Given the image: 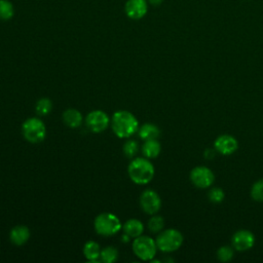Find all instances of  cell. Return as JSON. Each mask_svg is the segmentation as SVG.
<instances>
[{"instance_id": "6da1fadb", "label": "cell", "mask_w": 263, "mask_h": 263, "mask_svg": "<svg viewBox=\"0 0 263 263\" xmlns=\"http://www.w3.org/2000/svg\"><path fill=\"white\" fill-rule=\"evenodd\" d=\"M112 129L118 138H129L139 129V122L128 111H116L112 117Z\"/></svg>"}, {"instance_id": "7a4b0ae2", "label": "cell", "mask_w": 263, "mask_h": 263, "mask_svg": "<svg viewBox=\"0 0 263 263\" xmlns=\"http://www.w3.org/2000/svg\"><path fill=\"white\" fill-rule=\"evenodd\" d=\"M127 173L134 183L145 185L153 179L154 166L147 158L137 157L129 163Z\"/></svg>"}, {"instance_id": "3957f363", "label": "cell", "mask_w": 263, "mask_h": 263, "mask_svg": "<svg viewBox=\"0 0 263 263\" xmlns=\"http://www.w3.org/2000/svg\"><path fill=\"white\" fill-rule=\"evenodd\" d=\"M93 225L97 233L103 236L114 235L121 228L119 218L111 213H102L98 215L95 219Z\"/></svg>"}, {"instance_id": "277c9868", "label": "cell", "mask_w": 263, "mask_h": 263, "mask_svg": "<svg viewBox=\"0 0 263 263\" xmlns=\"http://www.w3.org/2000/svg\"><path fill=\"white\" fill-rule=\"evenodd\" d=\"M157 249L164 253L177 251L183 243V235L177 229H166L160 231L156 238Z\"/></svg>"}, {"instance_id": "5b68a950", "label": "cell", "mask_w": 263, "mask_h": 263, "mask_svg": "<svg viewBox=\"0 0 263 263\" xmlns=\"http://www.w3.org/2000/svg\"><path fill=\"white\" fill-rule=\"evenodd\" d=\"M25 139L30 143H40L46 136V128L43 121L37 117H31L25 120L22 125Z\"/></svg>"}, {"instance_id": "8992f818", "label": "cell", "mask_w": 263, "mask_h": 263, "mask_svg": "<svg viewBox=\"0 0 263 263\" xmlns=\"http://www.w3.org/2000/svg\"><path fill=\"white\" fill-rule=\"evenodd\" d=\"M156 241L149 236L140 235L133 242V251L135 255L144 261L152 260L156 254Z\"/></svg>"}, {"instance_id": "52a82bcc", "label": "cell", "mask_w": 263, "mask_h": 263, "mask_svg": "<svg viewBox=\"0 0 263 263\" xmlns=\"http://www.w3.org/2000/svg\"><path fill=\"white\" fill-rule=\"evenodd\" d=\"M190 180L197 188H209L215 180L214 173L206 166H196L190 173Z\"/></svg>"}, {"instance_id": "ba28073f", "label": "cell", "mask_w": 263, "mask_h": 263, "mask_svg": "<svg viewBox=\"0 0 263 263\" xmlns=\"http://www.w3.org/2000/svg\"><path fill=\"white\" fill-rule=\"evenodd\" d=\"M110 119L107 113L102 110H95L87 114L85 123L88 129L92 133H102L109 125Z\"/></svg>"}, {"instance_id": "9c48e42d", "label": "cell", "mask_w": 263, "mask_h": 263, "mask_svg": "<svg viewBox=\"0 0 263 263\" xmlns=\"http://www.w3.org/2000/svg\"><path fill=\"white\" fill-rule=\"evenodd\" d=\"M140 204L145 213L148 215H154L161 208V199L155 191L147 189L140 196Z\"/></svg>"}, {"instance_id": "30bf717a", "label": "cell", "mask_w": 263, "mask_h": 263, "mask_svg": "<svg viewBox=\"0 0 263 263\" xmlns=\"http://www.w3.org/2000/svg\"><path fill=\"white\" fill-rule=\"evenodd\" d=\"M255 243L254 234L246 229L236 231L232 236V246L235 250L243 252L250 250Z\"/></svg>"}, {"instance_id": "8fae6325", "label": "cell", "mask_w": 263, "mask_h": 263, "mask_svg": "<svg viewBox=\"0 0 263 263\" xmlns=\"http://www.w3.org/2000/svg\"><path fill=\"white\" fill-rule=\"evenodd\" d=\"M214 146L219 153L223 155H230L237 150L238 143L234 137L230 135H222L216 139Z\"/></svg>"}, {"instance_id": "7c38bea8", "label": "cell", "mask_w": 263, "mask_h": 263, "mask_svg": "<svg viewBox=\"0 0 263 263\" xmlns=\"http://www.w3.org/2000/svg\"><path fill=\"white\" fill-rule=\"evenodd\" d=\"M124 10L126 15L132 20H140L145 16L148 10L146 0H128L125 3Z\"/></svg>"}, {"instance_id": "4fadbf2b", "label": "cell", "mask_w": 263, "mask_h": 263, "mask_svg": "<svg viewBox=\"0 0 263 263\" xmlns=\"http://www.w3.org/2000/svg\"><path fill=\"white\" fill-rule=\"evenodd\" d=\"M10 241L15 246H23L30 238V230L27 226L17 225L9 232Z\"/></svg>"}, {"instance_id": "5bb4252c", "label": "cell", "mask_w": 263, "mask_h": 263, "mask_svg": "<svg viewBox=\"0 0 263 263\" xmlns=\"http://www.w3.org/2000/svg\"><path fill=\"white\" fill-rule=\"evenodd\" d=\"M123 231L129 237H138L142 235L144 231L143 223L138 219H129L123 224Z\"/></svg>"}, {"instance_id": "9a60e30c", "label": "cell", "mask_w": 263, "mask_h": 263, "mask_svg": "<svg viewBox=\"0 0 263 263\" xmlns=\"http://www.w3.org/2000/svg\"><path fill=\"white\" fill-rule=\"evenodd\" d=\"M63 120L65 124L69 127L75 128L78 127L82 122V115L81 113L73 108L67 109L63 114Z\"/></svg>"}, {"instance_id": "2e32d148", "label": "cell", "mask_w": 263, "mask_h": 263, "mask_svg": "<svg viewBox=\"0 0 263 263\" xmlns=\"http://www.w3.org/2000/svg\"><path fill=\"white\" fill-rule=\"evenodd\" d=\"M161 150L160 143L157 139L146 140L142 146V152L146 158H155L159 155Z\"/></svg>"}, {"instance_id": "e0dca14e", "label": "cell", "mask_w": 263, "mask_h": 263, "mask_svg": "<svg viewBox=\"0 0 263 263\" xmlns=\"http://www.w3.org/2000/svg\"><path fill=\"white\" fill-rule=\"evenodd\" d=\"M101 248L96 241H87L83 247V255L91 263H98V259L101 255Z\"/></svg>"}, {"instance_id": "ac0fdd59", "label": "cell", "mask_w": 263, "mask_h": 263, "mask_svg": "<svg viewBox=\"0 0 263 263\" xmlns=\"http://www.w3.org/2000/svg\"><path fill=\"white\" fill-rule=\"evenodd\" d=\"M139 137L142 140H151V139H157L160 135L159 128L152 123H145L143 124L139 129Z\"/></svg>"}, {"instance_id": "d6986e66", "label": "cell", "mask_w": 263, "mask_h": 263, "mask_svg": "<svg viewBox=\"0 0 263 263\" xmlns=\"http://www.w3.org/2000/svg\"><path fill=\"white\" fill-rule=\"evenodd\" d=\"M100 258L105 263H113L118 258V251L114 247H106L101 251Z\"/></svg>"}, {"instance_id": "ffe728a7", "label": "cell", "mask_w": 263, "mask_h": 263, "mask_svg": "<svg viewBox=\"0 0 263 263\" xmlns=\"http://www.w3.org/2000/svg\"><path fill=\"white\" fill-rule=\"evenodd\" d=\"M14 10L8 0H0V20L8 21L13 16Z\"/></svg>"}, {"instance_id": "44dd1931", "label": "cell", "mask_w": 263, "mask_h": 263, "mask_svg": "<svg viewBox=\"0 0 263 263\" xmlns=\"http://www.w3.org/2000/svg\"><path fill=\"white\" fill-rule=\"evenodd\" d=\"M52 109V103L47 98H41L36 104V112L41 116H45L50 113Z\"/></svg>"}, {"instance_id": "7402d4cb", "label": "cell", "mask_w": 263, "mask_h": 263, "mask_svg": "<svg viewBox=\"0 0 263 263\" xmlns=\"http://www.w3.org/2000/svg\"><path fill=\"white\" fill-rule=\"evenodd\" d=\"M164 220L160 216H152V218L148 221V228L152 233H158L163 229Z\"/></svg>"}, {"instance_id": "603a6c76", "label": "cell", "mask_w": 263, "mask_h": 263, "mask_svg": "<svg viewBox=\"0 0 263 263\" xmlns=\"http://www.w3.org/2000/svg\"><path fill=\"white\" fill-rule=\"evenodd\" d=\"M139 150L138 143L134 140H127L123 145V153L126 157L132 158L134 157Z\"/></svg>"}, {"instance_id": "cb8c5ba5", "label": "cell", "mask_w": 263, "mask_h": 263, "mask_svg": "<svg viewBox=\"0 0 263 263\" xmlns=\"http://www.w3.org/2000/svg\"><path fill=\"white\" fill-rule=\"evenodd\" d=\"M233 250L229 246L221 247L217 252V257L221 262H228L233 258Z\"/></svg>"}, {"instance_id": "d4e9b609", "label": "cell", "mask_w": 263, "mask_h": 263, "mask_svg": "<svg viewBox=\"0 0 263 263\" xmlns=\"http://www.w3.org/2000/svg\"><path fill=\"white\" fill-rule=\"evenodd\" d=\"M251 196L257 201H263V179L257 181L252 186Z\"/></svg>"}, {"instance_id": "484cf974", "label": "cell", "mask_w": 263, "mask_h": 263, "mask_svg": "<svg viewBox=\"0 0 263 263\" xmlns=\"http://www.w3.org/2000/svg\"><path fill=\"white\" fill-rule=\"evenodd\" d=\"M209 199L214 203H219L224 199V192L221 188L215 187L209 191Z\"/></svg>"}, {"instance_id": "4316f807", "label": "cell", "mask_w": 263, "mask_h": 263, "mask_svg": "<svg viewBox=\"0 0 263 263\" xmlns=\"http://www.w3.org/2000/svg\"><path fill=\"white\" fill-rule=\"evenodd\" d=\"M151 4H154V5H157V4H159L162 0H148Z\"/></svg>"}]
</instances>
